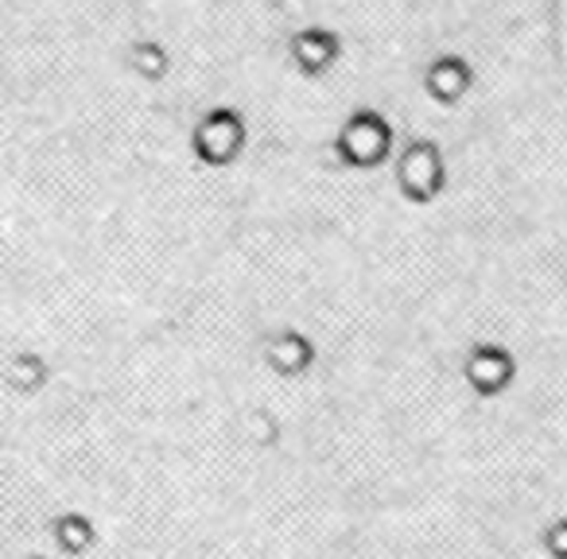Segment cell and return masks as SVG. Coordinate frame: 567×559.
<instances>
[{
    "label": "cell",
    "instance_id": "1",
    "mask_svg": "<svg viewBox=\"0 0 567 559\" xmlns=\"http://www.w3.org/2000/svg\"><path fill=\"white\" fill-rule=\"evenodd\" d=\"M339 148H342V159H350V164L373 167L389 156V148H393V133H389L385 117H378V113H358V117L342 128Z\"/></svg>",
    "mask_w": 567,
    "mask_h": 559
},
{
    "label": "cell",
    "instance_id": "2",
    "mask_svg": "<svg viewBox=\"0 0 567 559\" xmlns=\"http://www.w3.org/2000/svg\"><path fill=\"white\" fill-rule=\"evenodd\" d=\"M195 148L206 164H229L245 148V121L234 110H214L195 128Z\"/></svg>",
    "mask_w": 567,
    "mask_h": 559
},
{
    "label": "cell",
    "instance_id": "3",
    "mask_svg": "<svg viewBox=\"0 0 567 559\" xmlns=\"http://www.w3.org/2000/svg\"><path fill=\"white\" fill-rule=\"evenodd\" d=\"M401 187H404V195L420 198V203L432 198L435 190L443 187V159L432 144L420 141L401 156Z\"/></svg>",
    "mask_w": 567,
    "mask_h": 559
},
{
    "label": "cell",
    "instance_id": "4",
    "mask_svg": "<svg viewBox=\"0 0 567 559\" xmlns=\"http://www.w3.org/2000/svg\"><path fill=\"white\" fill-rule=\"evenodd\" d=\"M551 48H556V63L567 79V0H551Z\"/></svg>",
    "mask_w": 567,
    "mask_h": 559
}]
</instances>
